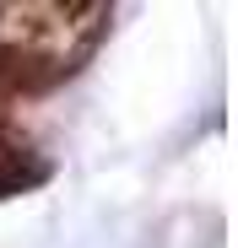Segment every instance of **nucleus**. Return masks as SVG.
<instances>
[{
	"label": "nucleus",
	"mask_w": 238,
	"mask_h": 248,
	"mask_svg": "<svg viewBox=\"0 0 238 248\" xmlns=\"http://www.w3.org/2000/svg\"><path fill=\"white\" fill-rule=\"evenodd\" d=\"M44 178H49V162L38 156V146L17 130V124L0 119V200L27 194L33 184H44Z\"/></svg>",
	"instance_id": "f03ea898"
},
{
	"label": "nucleus",
	"mask_w": 238,
	"mask_h": 248,
	"mask_svg": "<svg viewBox=\"0 0 238 248\" xmlns=\"http://www.w3.org/2000/svg\"><path fill=\"white\" fill-rule=\"evenodd\" d=\"M114 11L103 0H11L0 6V87L49 92L103 44Z\"/></svg>",
	"instance_id": "f257e3e1"
}]
</instances>
